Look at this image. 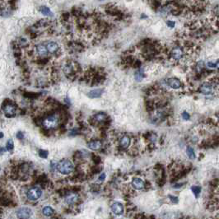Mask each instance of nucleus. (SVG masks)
Listing matches in <instances>:
<instances>
[{
  "label": "nucleus",
  "mask_w": 219,
  "mask_h": 219,
  "mask_svg": "<svg viewBox=\"0 0 219 219\" xmlns=\"http://www.w3.org/2000/svg\"><path fill=\"white\" fill-rule=\"evenodd\" d=\"M57 169L58 172H60L61 174L69 175L73 171L74 166L72 161L69 159H63L57 164Z\"/></svg>",
  "instance_id": "obj_1"
},
{
  "label": "nucleus",
  "mask_w": 219,
  "mask_h": 219,
  "mask_svg": "<svg viewBox=\"0 0 219 219\" xmlns=\"http://www.w3.org/2000/svg\"><path fill=\"white\" fill-rule=\"evenodd\" d=\"M58 117L56 115H51L49 116L45 117L42 121V125L46 129H55L58 125Z\"/></svg>",
  "instance_id": "obj_2"
},
{
  "label": "nucleus",
  "mask_w": 219,
  "mask_h": 219,
  "mask_svg": "<svg viewBox=\"0 0 219 219\" xmlns=\"http://www.w3.org/2000/svg\"><path fill=\"white\" fill-rule=\"evenodd\" d=\"M2 110L4 111L5 116L7 117V118H12V117L15 116V115H16L17 107L14 104L10 102L4 105L2 107Z\"/></svg>",
  "instance_id": "obj_3"
},
{
  "label": "nucleus",
  "mask_w": 219,
  "mask_h": 219,
  "mask_svg": "<svg viewBox=\"0 0 219 219\" xmlns=\"http://www.w3.org/2000/svg\"><path fill=\"white\" fill-rule=\"evenodd\" d=\"M41 195H42V190L40 187H37V186L30 189L27 194L28 199L30 200H33V201H36L40 199Z\"/></svg>",
  "instance_id": "obj_4"
},
{
  "label": "nucleus",
  "mask_w": 219,
  "mask_h": 219,
  "mask_svg": "<svg viewBox=\"0 0 219 219\" xmlns=\"http://www.w3.org/2000/svg\"><path fill=\"white\" fill-rule=\"evenodd\" d=\"M32 215V210L27 207L21 208L17 211V216L20 219H28Z\"/></svg>",
  "instance_id": "obj_5"
},
{
  "label": "nucleus",
  "mask_w": 219,
  "mask_h": 219,
  "mask_svg": "<svg viewBox=\"0 0 219 219\" xmlns=\"http://www.w3.org/2000/svg\"><path fill=\"white\" fill-rule=\"evenodd\" d=\"M111 210H112L114 214L121 215L124 212V207L122 205V203H114L112 206H111Z\"/></svg>",
  "instance_id": "obj_6"
},
{
  "label": "nucleus",
  "mask_w": 219,
  "mask_h": 219,
  "mask_svg": "<svg viewBox=\"0 0 219 219\" xmlns=\"http://www.w3.org/2000/svg\"><path fill=\"white\" fill-rule=\"evenodd\" d=\"M166 83H167V85L171 87V88H173V89H178L181 87V81L179 80V79L175 78H169L166 81Z\"/></svg>",
  "instance_id": "obj_7"
},
{
  "label": "nucleus",
  "mask_w": 219,
  "mask_h": 219,
  "mask_svg": "<svg viewBox=\"0 0 219 219\" xmlns=\"http://www.w3.org/2000/svg\"><path fill=\"white\" fill-rule=\"evenodd\" d=\"M199 92L204 95H209L212 92V86L209 83H203L199 87Z\"/></svg>",
  "instance_id": "obj_8"
},
{
  "label": "nucleus",
  "mask_w": 219,
  "mask_h": 219,
  "mask_svg": "<svg viewBox=\"0 0 219 219\" xmlns=\"http://www.w3.org/2000/svg\"><path fill=\"white\" fill-rule=\"evenodd\" d=\"M104 92V89L101 88H98V89H94L92 91H90L87 94V96L90 97V98H98Z\"/></svg>",
  "instance_id": "obj_9"
},
{
  "label": "nucleus",
  "mask_w": 219,
  "mask_h": 219,
  "mask_svg": "<svg viewBox=\"0 0 219 219\" xmlns=\"http://www.w3.org/2000/svg\"><path fill=\"white\" fill-rule=\"evenodd\" d=\"M102 146V144L100 140H92L87 144V147L91 150H98Z\"/></svg>",
  "instance_id": "obj_10"
},
{
  "label": "nucleus",
  "mask_w": 219,
  "mask_h": 219,
  "mask_svg": "<svg viewBox=\"0 0 219 219\" xmlns=\"http://www.w3.org/2000/svg\"><path fill=\"white\" fill-rule=\"evenodd\" d=\"M132 186L134 187L135 189H142L144 187V182L143 180H141L140 178H134L132 181Z\"/></svg>",
  "instance_id": "obj_11"
},
{
  "label": "nucleus",
  "mask_w": 219,
  "mask_h": 219,
  "mask_svg": "<svg viewBox=\"0 0 219 219\" xmlns=\"http://www.w3.org/2000/svg\"><path fill=\"white\" fill-rule=\"evenodd\" d=\"M171 55H172V58L174 59L178 60L180 58H181V57L183 56V51H182V50L180 47H175V48L172 50Z\"/></svg>",
  "instance_id": "obj_12"
},
{
  "label": "nucleus",
  "mask_w": 219,
  "mask_h": 219,
  "mask_svg": "<svg viewBox=\"0 0 219 219\" xmlns=\"http://www.w3.org/2000/svg\"><path fill=\"white\" fill-rule=\"evenodd\" d=\"M120 147H122L123 149H126V148H128L130 145L129 137H128V136H124V137L121 138V139H120Z\"/></svg>",
  "instance_id": "obj_13"
},
{
  "label": "nucleus",
  "mask_w": 219,
  "mask_h": 219,
  "mask_svg": "<svg viewBox=\"0 0 219 219\" xmlns=\"http://www.w3.org/2000/svg\"><path fill=\"white\" fill-rule=\"evenodd\" d=\"M46 48L49 53H55L58 50V45L56 42H49L46 45Z\"/></svg>",
  "instance_id": "obj_14"
},
{
  "label": "nucleus",
  "mask_w": 219,
  "mask_h": 219,
  "mask_svg": "<svg viewBox=\"0 0 219 219\" xmlns=\"http://www.w3.org/2000/svg\"><path fill=\"white\" fill-rule=\"evenodd\" d=\"M39 11L43 15L47 16V17H52L53 16V13H52L51 10L50 9V7H48L47 6H45V5H42V6L39 7Z\"/></svg>",
  "instance_id": "obj_15"
},
{
  "label": "nucleus",
  "mask_w": 219,
  "mask_h": 219,
  "mask_svg": "<svg viewBox=\"0 0 219 219\" xmlns=\"http://www.w3.org/2000/svg\"><path fill=\"white\" fill-rule=\"evenodd\" d=\"M94 120H96V122H103V121H105V120L106 119V115L104 112H99V113L96 114L95 115H94Z\"/></svg>",
  "instance_id": "obj_16"
},
{
  "label": "nucleus",
  "mask_w": 219,
  "mask_h": 219,
  "mask_svg": "<svg viewBox=\"0 0 219 219\" xmlns=\"http://www.w3.org/2000/svg\"><path fill=\"white\" fill-rule=\"evenodd\" d=\"M36 50H37V52L38 54L41 56H43V55H45L47 53H48V50H47V48H46V46L44 45H38L36 46Z\"/></svg>",
  "instance_id": "obj_17"
},
{
  "label": "nucleus",
  "mask_w": 219,
  "mask_h": 219,
  "mask_svg": "<svg viewBox=\"0 0 219 219\" xmlns=\"http://www.w3.org/2000/svg\"><path fill=\"white\" fill-rule=\"evenodd\" d=\"M53 212H54V210L52 209V208L49 207V206L45 207L44 209H42V213L45 216H46V217H50L53 214Z\"/></svg>",
  "instance_id": "obj_18"
},
{
  "label": "nucleus",
  "mask_w": 219,
  "mask_h": 219,
  "mask_svg": "<svg viewBox=\"0 0 219 219\" xmlns=\"http://www.w3.org/2000/svg\"><path fill=\"white\" fill-rule=\"evenodd\" d=\"M144 73H143V71L142 70H138V71H136V73H134V78H135V80L137 81V82H141L142 80H143V78H144Z\"/></svg>",
  "instance_id": "obj_19"
},
{
  "label": "nucleus",
  "mask_w": 219,
  "mask_h": 219,
  "mask_svg": "<svg viewBox=\"0 0 219 219\" xmlns=\"http://www.w3.org/2000/svg\"><path fill=\"white\" fill-rule=\"evenodd\" d=\"M186 153H187V156L190 159H195V151H194V149L191 147H187V148H186Z\"/></svg>",
  "instance_id": "obj_20"
},
{
  "label": "nucleus",
  "mask_w": 219,
  "mask_h": 219,
  "mask_svg": "<svg viewBox=\"0 0 219 219\" xmlns=\"http://www.w3.org/2000/svg\"><path fill=\"white\" fill-rule=\"evenodd\" d=\"M8 152H12L14 148V143L13 139H8L6 144V147H5Z\"/></svg>",
  "instance_id": "obj_21"
},
{
  "label": "nucleus",
  "mask_w": 219,
  "mask_h": 219,
  "mask_svg": "<svg viewBox=\"0 0 219 219\" xmlns=\"http://www.w3.org/2000/svg\"><path fill=\"white\" fill-rule=\"evenodd\" d=\"M191 190L192 192L194 193V195L197 197L198 195H199V193L201 191V188L199 187V186H196V185H194V186H192L191 187Z\"/></svg>",
  "instance_id": "obj_22"
},
{
  "label": "nucleus",
  "mask_w": 219,
  "mask_h": 219,
  "mask_svg": "<svg viewBox=\"0 0 219 219\" xmlns=\"http://www.w3.org/2000/svg\"><path fill=\"white\" fill-rule=\"evenodd\" d=\"M77 200V195H69V197L66 199V201L68 203H74Z\"/></svg>",
  "instance_id": "obj_23"
},
{
  "label": "nucleus",
  "mask_w": 219,
  "mask_h": 219,
  "mask_svg": "<svg viewBox=\"0 0 219 219\" xmlns=\"http://www.w3.org/2000/svg\"><path fill=\"white\" fill-rule=\"evenodd\" d=\"M48 155H49L48 151L42 150V149H41V150L39 151V156H40L41 158H47Z\"/></svg>",
  "instance_id": "obj_24"
},
{
  "label": "nucleus",
  "mask_w": 219,
  "mask_h": 219,
  "mask_svg": "<svg viewBox=\"0 0 219 219\" xmlns=\"http://www.w3.org/2000/svg\"><path fill=\"white\" fill-rule=\"evenodd\" d=\"M182 117H183V119L185 120H188L189 119V115L188 112H186V111H184L183 113H182Z\"/></svg>",
  "instance_id": "obj_25"
},
{
  "label": "nucleus",
  "mask_w": 219,
  "mask_h": 219,
  "mask_svg": "<svg viewBox=\"0 0 219 219\" xmlns=\"http://www.w3.org/2000/svg\"><path fill=\"white\" fill-rule=\"evenodd\" d=\"M17 138L18 139H22V138H24V134H23L21 131H19V132L17 134Z\"/></svg>",
  "instance_id": "obj_26"
},
{
  "label": "nucleus",
  "mask_w": 219,
  "mask_h": 219,
  "mask_svg": "<svg viewBox=\"0 0 219 219\" xmlns=\"http://www.w3.org/2000/svg\"><path fill=\"white\" fill-rule=\"evenodd\" d=\"M166 24H167V26L169 27H174V26H175V21H166Z\"/></svg>",
  "instance_id": "obj_27"
},
{
  "label": "nucleus",
  "mask_w": 219,
  "mask_h": 219,
  "mask_svg": "<svg viewBox=\"0 0 219 219\" xmlns=\"http://www.w3.org/2000/svg\"><path fill=\"white\" fill-rule=\"evenodd\" d=\"M169 197H170V199H171V200L173 203H177V202H178V199H177L176 197H174V196H171V195H170Z\"/></svg>",
  "instance_id": "obj_28"
},
{
  "label": "nucleus",
  "mask_w": 219,
  "mask_h": 219,
  "mask_svg": "<svg viewBox=\"0 0 219 219\" xmlns=\"http://www.w3.org/2000/svg\"><path fill=\"white\" fill-rule=\"evenodd\" d=\"M105 178H106V174H105V173H103V174H101V175H100L99 181H103L105 180Z\"/></svg>",
  "instance_id": "obj_29"
},
{
  "label": "nucleus",
  "mask_w": 219,
  "mask_h": 219,
  "mask_svg": "<svg viewBox=\"0 0 219 219\" xmlns=\"http://www.w3.org/2000/svg\"><path fill=\"white\" fill-rule=\"evenodd\" d=\"M0 136H1V138H4V133H3V132H1V133H0Z\"/></svg>",
  "instance_id": "obj_30"
},
{
  "label": "nucleus",
  "mask_w": 219,
  "mask_h": 219,
  "mask_svg": "<svg viewBox=\"0 0 219 219\" xmlns=\"http://www.w3.org/2000/svg\"><path fill=\"white\" fill-rule=\"evenodd\" d=\"M4 147H1V153H3V152H4Z\"/></svg>",
  "instance_id": "obj_31"
},
{
  "label": "nucleus",
  "mask_w": 219,
  "mask_h": 219,
  "mask_svg": "<svg viewBox=\"0 0 219 219\" xmlns=\"http://www.w3.org/2000/svg\"><path fill=\"white\" fill-rule=\"evenodd\" d=\"M218 123H219V118H218Z\"/></svg>",
  "instance_id": "obj_32"
}]
</instances>
